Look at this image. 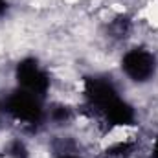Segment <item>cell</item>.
<instances>
[{
    "label": "cell",
    "instance_id": "ba28073f",
    "mask_svg": "<svg viewBox=\"0 0 158 158\" xmlns=\"http://www.w3.org/2000/svg\"><path fill=\"white\" fill-rule=\"evenodd\" d=\"M2 112H4V105L0 103V119H2Z\"/></svg>",
    "mask_w": 158,
    "mask_h": 158
},
{
    "label": "cell",
    "instance_id": "7a4b0ae2",
    "mask_svg": "<svg viewBox=\"0 0 158 158\" xmlns=\"http://www.w3.org/2000/svg\"><path fill=\"white\" fill-rule=\"evenodd\" d=\"M15 79L19 88L31 92L39 98H46L52 85L50 74L35 57H26L19 61V64L15 66Z\"/></svg>",
    "mask_w": 158,
    "mask_h": 158
},
{
    "label": "cell",
    "instance_id": "8992f818",
    "mask_svg": "<svg viewBox=\"0 0 158 158\" xmlns=\"http://www.w3.org/2000/svg\"><path fill=\"white\" fill-rule=\"evenodd\" d=\"M7 9H9L7 0H0V17H2V15H6V13H7Z\"/></svg>",
    "mask_w": 158,
    "mask_h": 158
},
{
    "label": "cell",
    "instance_id": "52a82bcc",
    "mask_svg": "<svg viewBox=\"0 0 158 158\" xmlns=\"http://www.w3.org/2000/svg\"><path fill=\"white\" fill-rule=\"evenodd\" d=\"M59 158H85V156H81V155H72V153H63Z\"/></svg>",
    "mask_w": 158,
    "mask_h": 158
},
{
    "label": "cell",
    "instance_id": "6da1fadb",
    "mask_svg": "<svg viewBox=\"0 0 158 158\" xmlns=\"http://www.w3.org/2000/svg\"><path fill=\"white\" fill-rule=\"evenodd\" d=\"M4 112L24 127H37L46 118L44 109V98H39L31 92H26L22 88H15L4 101Z\"/></svg>",
    "mask_w": 158,
    "mask_h": 158
},
{
    "label": "cell",
    "instance_id": "277c9868",
    "mask_svg": "<svg viewBox=\"0 0 158 158\" xmlns=\"http://www.w3.org/2000/svg\"><path fill=\"white\" fill-rule=\"evenodd\" d=\"M7 156L9 158H28V149H26L24 142L13 140V142L7 145Z\"/></svg>",
    "mask_w": 158,
    "mask_h": 158
},
{
    "label": "cell",
    "instance_id": "5b68a950",
    "mask_svg": "<svg viewBox=\"0 0 158 158\" xmlns=\"http://www.w3.org/2000/svg\"><path fill=\"white\" fill-rule=\"evenodd\" d=\"M151 158H158V134L155 136V140L151 143Z\"/></svg>",
    "mask_w": 158,
    "mask_h": 158
},
{
    "label": "cell",
    "instance_id": "3957f363",
    "mask_svg": "<svg viewBox=\"0 0 158 158\" xmlns=\"http://www.w3.org/2000/svg\"><path fill=\"white\" fill-rule=\"evenodd\" d=\"M121 72L134 83H147L156 76V57L147 48H131L121 57Z\"/></svg>",
    "mask_w": 158,
    "mask_h": 158
}]
</instances>
